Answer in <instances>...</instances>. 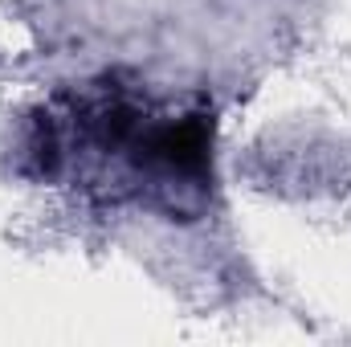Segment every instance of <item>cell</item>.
I'll list each match as a JSON object with an SVG mask.
<instances>
[{
  "mask_svg": "<svg viewBox=\"0 0 351 347\" xmlns=\"http://www.w3.org/2000/svg\"><path fill=\"white\" fill-rule=\"evenodd\" d=\"M123 160L168 208H192L204 200L213 172V119L200 110L147 119Z\"/></svg>",
  "mask_w": 351,
  "mask_h": 347,
  "instance_id": "1",
  "label": "cell"
}]
</instances>
